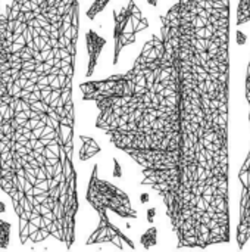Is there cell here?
Returning <instances> with one entry per match:
<instances>
[{"instance_id": "1", "label": "cell", "mask_w": 250, "mask_h": 252, "mask_svg": "<svg viewBox=\"0 0 250 252\" xmlns=\"http://www.w3.org/2000/svg\"><path fill=\"white\" fill-rule=\"evenodd\" d=\"M230 0H177L121 74L80 84L96 127L161 199L177 248L231 239Z\"/></svg>"}, {"instance_id": "2", "label": "cell", "mask_w": 250, "mask_h": 252, "mask_svg": "<svg viewBox=\"0 0 250 252\" xmlns=\"http://www.w3.org/2000/svg\"><path fill=\"white\" fill-rule=\"evenodd\" d=\"M75 115L0 100V189L10 198L21 245L49 238L75 244L78 177L74 164Z\"/></svg>"}, {"instance_id": "3", "label": "cell", "mask_w": 250, "mask_h": 252, "mask_svg": "<svg viewBox=\"0 0 250 252\" xmlns=\"http://www.w3.org/2000/svg\"><path fill=\"white\" fill-rule=\"evenodd\" d=\"M80 0H12L0 15V100L75 115Z\"/></svg>"}, {"instance_id": "4", "label": "cell", "mask_w": 250, "mask_h": 252, "mask_svg": "<svg viewBox=\"0 0 250 252\" xmlns=\"http://www.w3.org/2000/svg\"><path fill=\"white\" fill-rule=\"evenodd\" d=\"M85 201L94 211H111L121 219L136 220L139 217L137 210L133 207L130 196L116 185L99 177V165L94 164L88 180Z\"/></svg>"}, {"instance_id": "5", "label": "cell", "mask_w": 250, "mask_h": 252, "mask_svg": "<svg viewBox=\"0 0 250 252\" xmlns=\"http://www.w3.org/2000/svg\"><path fill=\"white\" fill-rule=\"evenodd\" d=\"M113 61L116 65L122 50L136 43L137 35L149 28V19L143 15L136 0H128L125 6L113 9Z\"/></svg>"}, {"instance_id": "6", "label": "cell", "mask_w": 250, "mask_h": 252, "mask_svg": "<svg viewBox=\"0 0 250 252\" xmlns=\"http://www.w3.org/2000/svg\"><path fill=\"white\" fill-rule=\"evenodd\" d=\"M245 96H246V102L249 108L250 124V61L246 69ZM239 180L242 185V193H240V202H239V223H237L236 241H237V248L245 250L246 244L250 241V149L239 171Z\"/></svg>"}, {"instance_id": "7", "label": "cell", "mask_w": 250, "mask_h": 252, "mask_svg": "<svg viewBox=\"0 0 250 252\" xmlns=\"http://www.w3.org/2000/svg\"><path fill=\"white\" fill-rule=\"evenodd\" d=\"M99 214V224L94 229V232L90 235V238L87 239L85 245H99V244H111L119 250L124 248H131L134 250L136 245L134 242L121 232V229L118 226H115L111 219L108 217V211L105 210H99L96 211Z\"/></svg>"}, {"instance_id": "8", "label": "cell", "mask_w": 250, "mask_h": 252, "mask_svg": "<svg viewBox=\"0 0 250 252\" xmlns=\"http://www.w3.org/2000/svg\"><path fill=\"white\" fill-rule=\"evenodd\" d=\"M105 46H106V38L102 37L99 32H96L94 30H88L85 32V47L88 53V63H87V72H85L87 77H91L94 74L99 58Z\"/></svg>"}, {"instance_id": "9", "label": "cell", "mask_w": 250, "mask_h": 252, "mask_svg": "<svg viewBox=\"0 0 250 252\" xmlns=\"http://www.w3.org/2000/svg\"><path fill=\"white\" fill-rule=\"evenodd\" d=\"M80 142H81V148H80V152H78L80 161H88L90 158L100 154V151H102L99 143L90 136L80 134Z\"/></svg>"}, {"instance_id": "10", "label": "cell", "mask_w": 250, "mask_h": 252, "mask_svg": "<svg viewBox=\"0 0 250 252\" xmlns=\"http://www.w3.org/2000/svg\"><path fill=\"white\" fill-rule=\"evenodd\" d=\"M250 22V0H237L236 25L242 27Z\"/></svg>"}, {"instance_id": "11", "label": "cell", "mask_w": 250, "mask_h": 252, "mask_svg": "<svg viewBox=\"0 0 250 252\" xmlns=\"http://www.w3.org/2000/svg\"><path fill=\"white\" fill-rule=\"evenodd\" d=\"M140 242H141V247H143L144 250H150L152 247H155L156 242H158V229H156L155 226L149 227V229L141 235Z\"/></svg>"}, {"instance_id": "12", "label": "cell", "mask_w": 250, "mask_h": 252, "mask_svg": "<svg viewBox=\"0 0 250 252\" xmlns=\"http://www.w3.org/2000/svg\"><path fill=\"white\" fill-rule=\"evenodd\" d=\"M109 3H111V0H94V1H93V4L88 7V10H87L85 16H87L90 21H93L99 13H102V12L105 10V7H106Z\"/></svg>"}, {"instance_id": "13", "label": "cell", "mask_w": 250, "mask_h": 252, "mask_svg": "<svg viewBox=\"0 0 250 252\" xmlns=\"http://www.w3.org/2000/svg\"><path fill=\"white\" fill-rule=\"evenodd\" d=\"M10 242V223L0 219V250L7 248Z\"/></svg>"}, {"instance_id": "14", "label": "cell", "mask_w": 250, "mask_h": 252, "mask_svg": "<svg viewBox=\"0 0 250 252\" xmlns=\"http://www.w3.org/2000/svg\"><path fill=\"white\" fill-rule=\"evenodd\" d=\"M121 176H122L121 165H119L118 159H113V177H115V179H119Z\"/></svg>"}, {"instance_id": "15", "label": "cell", "mask_w": 250, "mask_h": 252, "mask_svg": "<svg viewBox=\"0 0 250 252\" xmlns=\"http://www.w3.org/2000/svg\"><path fill=\"white\" fill-rule=\"evenodd\" d=\"M155 214H156V210H155V208H150V210L147 211V221H149V223H153V221H155Z\"/></svg>"}, {"instance_id": "16", "label": "cell", "mask_w": 250, "mask_h": 252, "mask_svg": "<svg viewBox=\"0 0 250 252\" xmlns=\"http://www.w3.org/2000/svg\"><path fill=\"white\" fill-rule=\"evenodd\" d=\"M140 201H141V204H147V202L150 201V196H149V193H141V196H140Z\"/></svg>"}, {"instance_id": "17", "label": "cell", "mask_w": 250, "mask_h": 252, "mask_svg": "<svg viewBox=\"0 0 250 252\" xmlns=\"http://www.w3.org/2000/svg\"><path fill=\"white\" fill-rule=\"evenodd\" d=\"M147 3L152 4V6H156L158 4V0H147Z\"/></svg>"}, {"instance_id": "18", "label": "cell", "mask_w": 250, "mask_h": 252, "mask_svg": "<svg viewBox=\"0 0 250 252\" xmlns=\"http://www.w3.org/2000/svg\"><path fill=\"white\" fill-rule=\"evenodd\" d=\"M3 213H4V204L0 202V214H3Z\"/></svg>"}]
</instances>
